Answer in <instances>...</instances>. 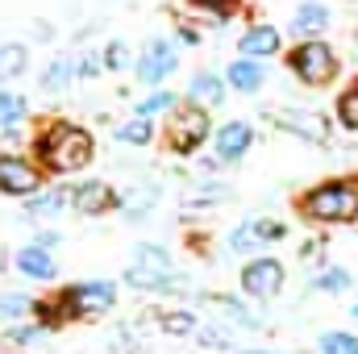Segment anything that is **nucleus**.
<instances>
[{
    "label": "nucleus",
    "mask_w": 358,
    "mask_h": 354,
    "mask_svg": "<svg viewBox=\"0 0 358 354\" xmlns=\"http://www.w3.org/2000/svg\"><path fill=\"white\" fill-rule=\"evenodd\" d=\"M29 155L46 176H80L96 159V138L67 117H46L29 134Z\"/></svg>",
    "instance_id": "f257e3e1"
},
{
    "label": "nucleus",
    "mask_w": 358,
    "mask_h": 354,
    "mask_svg": "<svg viewBox=\"0 0 358 354\" xmlns=\"http://www.w3.org/2000/svg\"><path fill=\"white\" fill-rule=\"evenodd\" d=\"M296 213L308 225H355L358 221V176H334L304 187L296 196Z\"/></svg>",
    "instance_id": "f03ea898"
},
{
    "label": "nucleus",
    "mask_w": 358,
    "mask_h": 354,
    "mask_svg": "<svg viewBox=\"0 0 358 354\" xmlns=\"http://www.w3.org/2000/svg\"><path fill=\"white\" fill-rule=\"evenodd\" d=\"M121 279H125V288L150 292V296H183V292H192L187 275H179L171 267V250L159 246V242H138Z\"/></svg>",
    "instance_id": "7ed1b4c3"
},
{
    "label": "nucleus",
    "mask_w": 358,
    "mask_h": 354,
    "mask_svg": "<svg viewBox=\"0 0 358 354\" xmlns=\"http://www.w3.org/2000/svg\"><path fill=\"white\" fill-rule=\"evenodd\" d=\"M213 129H217L213 113L200 108V104H192V100H183L176 113L163 117V150L176 155V159H196L213 142Z\"/></svg>",
    "instance_id": "20e7f679"
},
{
    "label": "nucleus",
    "mask_w": 358,
    "mask_h": 354,
    "mask_svg": "<svg viewBox=\"0 0 358 354\" xmlns=\"http://www.w3.org/2000/svg\"><path fill=\"white\" fill-rule=\"evenodd\" d=\"M283 67L304 88H329L338 80V71H342V59L325 38H304V42L283 50Z\"/></svg>",
    "instance_id": "39448f33"
},
{
    "label": "nucleus",
    "mask_w": 358,
    "mask_h": 354,
    "mask_svg": "<svg viewBox=\"0 0 358 354\" xmlns=\"http://www.w3.org/2000/svg\"><path fill=\"white\" fill-rule=\"evenodd\" d=\"M67 317V325L76 321H96V317H108L117 309V283L113 279H76V283H63L50 292Z\"/></svg>",
    "instance_id": "423d86ee"
},
{
    "label": "nucleus",
    "mask_w": 358,
    "mask_h": 354,
    "mask_svg": "<svg viewBox=\"0 0 358 354\" xmlns=\"http://www.w3.org/2000/svg\"><path fill=\"white\" fill-rule=\"evenodd\" d=\"M287 238V221H279V217H246V221H238L234 229H229V238H225V250L229 255H242V259H255V255H263L267 246H279Z\"/></svg>",
    "instance_id": "0eeeda50"
},
{
    "label": "nucleus",
    "mask_w": 358,
    "mask_h": 354,
    "mask_svg": "<svg viewBox=\"0 0 358 354\" xmlns=\"http://www.w3.org/2000/svg\"><path fill=\"white\" fill-rule=\"evenodd\" d=\"M179 71V42L171 38H150L142 50H138V63H134V80L142 88H167V80Z\"/></svg>",
    "instance_id": "6e6552de"
},
{
    "label": "nucleus",
    "mask_w": 358,
    "mask_h": 354,
    "mask_svg": "<svg viewBox=\"0 0 358 354\" xmlns=\"http://www.w3.org/2000/svg\"><path fill=\"white\" fill-rule=\"evenodd\" d=\"M283 283H287V267L279 263L275 255H255V259H246L242 271H238L242 296H250V300H259V304L275 300V296L283 292Z\"/></svg>",
    "instance_id": "1a4fd4ad"
},
{
    "label": "nucleus",
    "mask_w": 358,
    "mask_h": 354,
    "mask_svg": "<svg viewBox=\"0 0 358 354\" xmlns=\"http://www.w3.org/2000/svg\"><path fill=\"white\" fill-rule=\"evenodd\" d=\"M46 187V171L34 163V155L0 150V196L8 200H29L34 192Z\"/></svg>",
    "instance_id": "9d476101"
},
{
    "label": "nucleus",
    "mask_w": 358,
    "mask_h": 354,
    "mask_svg": "<svg viewBox=\"0 0 358 354\" xmlns=\"http://www.w3.org/2000/svg\"><path fill=\"white\" fill-rule=\"evenodd\" d=\"M271 125H275L279 134H292V138L308 142V146H329V138H334L329 117H325V113H317V108H304V104L275 108V113H271Z\"/></svg>",
    "instance_id": "9b49d317"
},
{
    "label": "nucleus",
    "mask_w": 358,
    "mask_h": 354,
    "mask_svg": "<svg viewBox=\"0 0 358 354\" xmlns=\"http://www.w3.org/2000/svg\"><path fill=\"white\" fill-rule=\"evenodd\" d=\"M255 125L250 121H242V117H229V121H221L217 129H213V159L221 163V167H238L250 150H255Z\"/></svg>",
    "instance_id": "f8f14e48"
},
{
    "label": "nucleus",
    "mask_w": 358,
    "mask_h": 354,
    "mask_svg": "<svg viewBox=\"0 0 358 354\" xmlns=\"http://www.w3.org/2000/svg\"><path fill=\"white\" fill-rule=\"evenodd\" d=\"M121 208V192L108 179H80L71 183V213L76 217H108Z\"/></svg>",
    "instance_id": "ddd939ff"
},
{
    "label": "nucleus",
    "mask_w": 358,
    "mask_h": 354,
    "mask_svg": "<svg viewBox=\"0 0 358 354\" xmlns=\"http://www.w3.org/2000/svg\"><path fill=\"white\" fill-rule=\"evenodd\" d=\"M283 50V29L279 25H271V21H250L242 34H238V55L242 59H259V63H267Z\"/></svg>",
    "instance_id": "4468645a"
},
{
    "label": "nucleus",
    "mask_w": 358,
    "mask_h": 354,
    "mask_svg": "<svg viewBox=\"0 0 358 354\" xmlns=\"http://www.w3.org/2000/svg\"><path fill=\"white\" fill-rule=\"evenodd\" d=\"M13 271L29 283H55L59 279V259H55V250H42V246L25 242V246L13 250Z\"/></svg>",
    "instance_id": "2eb2a0df"
},
{
    "label": "nucleus",
    "mask_w": 358,
    "mask_h": 354,
    "mask_svg": "<svg viewBox=\"0 0 358 354\" xmlns=\"http://www.w3.org/2000/svg\"><path fill=\"white\" fill-rule=\"evenodd\" d=\"M329 21H334V13H329L325 0H300L296 13H292V21H287V34H292L296 42H304V38H325Z\"/></svg>",
    "instance_id": "dca6fc26"
},
{
    "label": "nucleus",
    "mask_w": 358,
    "mask_h": 354,
    "mask_svg": "<svg viewBox=\"0 0 358 354\" xmlns=\"http://www.w3.org/2000/svg\"><path fill=\"white\" fill-rule=\"evenodd\" d=\"M225 96H229L225 76H221V71H208V67L192 71V80H187V88H183V100H192V104H200V108H208V113L221 108Z\"/></svg>",
    "instance_id": "f3484780"
},
{
    "label": "nucleus",
    "mask_w": 358,
    "mask_h": 354,
    "mask_svg": "<svg viewBox=\"0 0 358 354\" xmlns=\"http://www.w3.org/2000/svg\"><path fill=\"white\" fill-rule=\"evenodd\" d=\"M225 76V84L229 92H238V96H259V92L267 88V63H259V59H229V67L221 71Z\"/></svg>",
    "instance_id": "a211bd4d"
},
{
    "label": "nucleus",
    "mask_w": 358,
    "mask_h": 354,
    "mask_svg": "<svg viewBox=\"0 0 358 354\" xmlns=\"http://www.w3.org/2000/svg\"><path fill=\"white\" fill-rule=\"evenodd\" d=\"M117 192H121V208H117V213H121L125 221H146V217L155 213L159 196H163L159 183H150V179H134L129 187H117Z\"/></svg>",
    "instance_id": "6ab92c4d"
},
{
    "label": "nucleus",
    "mask_w": 358,
    "mask_h": 354,
    "mask_svg": "<svg viewBox=\"0 0 358 354\" xmlns=\"http://www.w3.org/2000/svg\"><path fill=\"white\" fill-rule=\"evenodd\" d=\"M200 304L217 309V317H221L229 330H263V317H259V313H250L238 296H225V292H204V296H200Z\"/></svg>",
    "instance_id": "aec40b11"
},
{
    "label": "nucleus",
    "mask_w": 358,
    "mask_h": 354,
    "mask_svg": "<svg viewBox=\"0 0 358 354\" xmlns=\"http://www.w3.org/2000/svg\"><path fill=\"white\" fill-rule=\"evenodd\" d=\"M76 80H80V76H76V55H71V50H59V55H50V63L42 67L38 88L46 92V96H63Z\"/></svg>",
    "instance_id": "412c9836"
},
{
    "label": "nucleus",
    "mask_w": 358,
    "mask_h": 354,
    "mask_svg": "<svg viewBox=\"0 0 358 354\" xmlns=\"http://www.w3.org/2000/svg\"><path fill=\"white\" fill-rule=\"evenodd\" d=\"M25 213L29 217H59V213H71V183H46L42 192H34L25 200Z\"/></svg>",
    "instance_id": "4be33fe9"
},
{
    "label": "nucleus",
    "mask_w": 358,
    "mask_h": 354,
    "mask_svg": "<svg viewBox=\"0 0 358 354\" xmlns=\"http://www.w3.org/2000/svg\"><path fill=\"white\" fill-rule=\"evenodd\" d=\"M29 121V100L21 92H13L8 84H0V134L17 138V129Z\"/></svg>",
    "instance_id": "5701e85b"
},
{
    "label": "nucleus",
    "mask_w": 358,
    "mask_h": 354,
    "mask_svg": "<svg viewBox=\"0 0 358 354\" xmlns=\"http://www.w3.org/2000/svg\"><path fill=\"white\" fill-rule=\"evenodd\" d=\"M113 138H117V146H129V150H142V146H150L155 138H159V125L150 121V117H138V113H129L117 129H113Z\"/></svg>",
    "instance_id": "b1692460"
},
{
    "label": "nucleus",
    "mask_w": 358,
    "mask_h": 354,
    "mask_svg": "<svg viewBox=\"0 0 358 354\" xmlns=\"http://www.w3.org/2000/svg\"><path fill=\"white\" fill-rule=\"evenodd\" d=\"M155 330L167 334V338H196L200 317H196L192 309H159V313H155Z\"/></svg>",
    "instance_id": "393cba45"
},
{
    "label": "nucleus",
    "mask_w": 358,
    "mask_h": 354,
    "mask_svg": "<svg viewBox=\"0 0 358 354\" xmlns=\"http://www.w3.org/2000/svg\"><path fill=\"white\" fill-rule=\"evenodd\" d=\"M25 71H29V46L17 42V38L0 42V84H13V80H21Z\"/></svg>",
    "instance_id": "a878e982"
},
{
    "label": "nucleus",
    "mask_w": 358,
    "mask_h": 354,
    "mask_svg": "<svg viewBox=\"0 0 358 354\" xmlns=\"http://www.w3.org/2000/svg\"><path fill=\"white\" fill-rule=\"evenodd\" d=\"M179 104H183V96L171 88H150L138 104H134V113L138 117H150V121H159V117H167V113H176Z\"/></svg>",
    "instance_id": "bb28decb"
},
{
    "label": "nucleus",
    "mask_w": 358,
    "mask_h": 354,
    "mask_svg": "<svg viewBox=\"0 0 358 354\" xmlns=\"http://www.w3.org/2000/svg\"><path fill=\"white\" fill-rule=\"evenodd\" d=\"M308 288L321 292V296H342V292L355 288V275H350L346 267H321V271L308 279Z\"/></svg>",
    "instance_id": "cd10ccee"
},
{
    "label": "nucleus",
    "mask_w": 358,
    "mask_h": 354,
    "mask_svg": "<svg viewBox=\"0 0 358 354\" xmlns=\"http://www.w3.org/2000/svg\"><path fill=\"white\" fill-rule=\"evenodd\" d=\"M100 59H104V71H113V76H125V71H134V63H138V55H134L129 42H121V38L104 42V46H100Z\"/></svg>",
    "instance_id": "c85d7f7f"
},
{
    "label": "nucleus",
    "mask_w": 358,
    "mask_h": 354,
    "mask_svg": "<svg viewBox=\"0 0 358 354\" xmlns=\"http://www.w3.org/2000/svg\"><path fill=\"white\" fill-rule=\"evenodd\" d=\"M29 317H34V296L29 292H0V321L4 325L29 321Z\"/></svg>",
    "instance_id": "c756f323"
},
{
    "label": "nucleus",
    "mask_w": 358,
    "mask_h": 354,
    "mask_svg": "<svg viewBox=\"0 0 358 354\" xmlns=\"http://www.w3.org/2000/svg\"><path fill=\"white\" fill-rule=\"evenodd\" d=\"M192 13H204V17H213L217 25H225V21H234L242 8H246V0H183Z\"/></svg>",
    "instance_id": "7c9ffc66"
},
{
    "label": "nucleus",
    "mask_w": 358,
    "mask_h": 354,
    "mask_svg": "<svg viewBox=\"0 0 358 354\" xmlns=\"http://www.w3.org/2000/svg\"><path fill=\"white\" fill-rule=\"evenodd\" d=\"M334 121H338L342 129L358 134V84L338 92V100H334Z\"/></svg>",
    "instance_id": "2f4dec72"
},
{
    "label": "nucleus",
    "mask_w": 358,
    "mask_h": 354,
    "mask_svg": "<svg viewBox=\"0 0 358 354\" xmlns=\"http://www.w3.org/2000/svg\"><path fill=\"white\" fill-rule=\"evenodd\" d=\"M46 334H50V330H46L42 321H34V317H29V321L8 325V330H4V342H8V346H38Z\"/></svg>",
    "instance_id": "473e14b6"
},
{
    "label": "nucleus",
    "mask_w": 358,
    "mask_h": 354,
    "mask_svg": "<svg viewBox=\"0 0 358 354\" xmlns=\"http://www.w3.org/2000/svg\"><path fill=\"white\" fill-rule=\"evenodd\" d=\"M317 354H358V334H350V330H325L317 338Z\"/></svg>",
    "instance_id": "72a5a7b5"
},
{
    "label": "nucleus",
    "mask_w": 358,
    "mask_h": 354,
    "mask_svg": "<svg viewBox=\"0 0 358 354\" xmlns=\"http://www.w3.org/2000/svg\"><path fill=\"white\" fill-rule=\"evenodd\" d=\"M34 321H42L50 334H59L67 325V317H63V309H59L55 296H34Z\"/></svg>",
    "instance_id": "f704fd0d"
},
{
    "label": "nucleus",
    "mask_w": 358,
    "mask_h": 354,
    "mask_svg": "<svg viewBox=\"0 0 358 354\" xmlns=\"http://www.w3.org/2000/svg\"><path fill=\"white\" fill-rule=\"evenodd\" d=\"M196 342L204 346V351H229L234 346V330L221 321V325H200L196 330Z\"/></svg>",
    "instance_id": "c9c22d12"
},
{
    "label": "nucleus",
    "mask_w": 358,
    "mask_h": 354,
    "mask_svg": "<svg viewBox=\"0 0 358 354\" xmlns=\"http://www.w3.org/2000/svg\"><path fill=\"white\" fill-rule=\"evenodd\" d=\"M76 76H80V80H96V76H104V59H100V50H80V55H76Z\"/></svg>",
    "instance_id": "e433bc0d"
},
{
    "label": "nucleus",
    "mask_w": 358,
    "mask_h": 354,
    "mask_svg": "<svg viewBox=\"0 0 358 354\" xmlns=\"http://www.w3.org/2000/svg\"><path fill=\"white\" fill-rule=\"evenodd\" d=\"M176 42L179 46H200L204 42V29L196 21H187V17H176Z\"/></svg>",
    "instance_id": "4c0bfd02"
},
{
    "label": "nucleus",
    "mask_w": 358,
    "mask_h": 354,
    "mask_svg": "<svg viewBox=\"0 0 358 354\" xmlns=\"http://www.w3.org/2000/svg\"><path fill=\"white\" fill-rule=\"evenodd\" d=\"M29 242H34V246H42V250H55V246H63V238H59L55 229H46V234H34Z\"/></svg>",
    "instance_id": "58836bf2"
},
{
    "label": "nucleus",
    "mask_w": 358,
    "mask_h": 354,
    "mask_svg": "<svg viewBox=\"0 0 358 354\" xmlns=\"http://www.w3.org/2000/svg\"><path fill=\"white\" fill-rule=\"evenodd\" d=\"M234 354H283V351H271V346H242V351Z\"/></svg>",
    "instance_id": "ea45409f"
},
{
    "label": "nucleus",
    "mask_w": 358,
    "mask_h": 354,
    "mask_svg": "<svg viewBox=\"0 0 358 354\" xmlns=\"http://www.w3.org/2000/svg\"><path fill=\"white\" fill-rule=\"evenodd\" d=\"M350 317H355V321H358V304H355V309H350Z\"/></svg>",
    "instance_id": "a19ab883"
},
{
    "label": "nucleus",
    "mask_w": 358,
    "mask_h": 354,
    "mask_svg": "<svg viewBox=\"0 0 358 354\" xmlns=\"http://www.w3.org/2000/svg\"><path fill=\"white\" fill-rule=\"evenodd\" d=\"M355 288H358V279H355Z\"/></svg>",
    "instance_id": "79ce46f5"
},
{
    "label": "nucleus",
    "mask_w": 358,
    "mask_h": 354,
    "mask_svg": "<svg viewBox=\"0 0 358 354\" xmlns=\"http://www.w3.org/2000/svg\"><path fill=\"white\" fill-rule=\"evenodd\" d=\"M0 354H8V351H0Z\"/></svg>",
    "instance_id": "37998d69"
}]
</instances>
